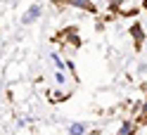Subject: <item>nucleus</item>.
<instances>
[{
	"mask_svg": "<svg viewBox=\"0 0 147 135\" xmlns=\"http://www.w3.org/2000/svg\"><path fill=\"white\" fill-rule=\"evenodd\" d=\"M52 62H55V66H57V71H62V69H67V64L57 57V52H52Z\"/></svg>",
	"mask_w": 147,
	"mask_h": 135,
	"instance_id": "6e6552de",
	"label": "nucleus"
},
{
	"mask_svg": "<svg viewBox=\"0 0 147 135\" xmlns=\"http://www.w3.org/2000/svg\"><path fill=\"white\" fill-rule=\"evenodd\" d=\"M76 31H78L76 26H67V29H64L62 33L55 36V40H59V38H64V36H67V40H69L71 48H81V38H78V33H76Z\"/></svg>",
	"mask_w": 147,
	"mask_h": 135,
	"instance_id": "f257e3e1",
	"label": "nucleus"
},
{
	"mask_svg": "<svg viewBox=\"0 0 147 135\" xmlns=\"http://www.w3.org/2000/svg\"><path fill=\"white\" fill-rule=\"evenodd\" d=\"M55 81H57V83H64V81H67V76H64L62 71H55Z\"/></svg>",
	"mask_w": 147,
	"mask_h": 135,
	"instance_id": "9d476101",
	"label": "nucleus"
},
{
	"mask_svg": "<svg viewBox=\"0 0 147 135\" xmlns=\"http://www.w3.org/2000/svg\"><path fill=\"white\" fill-rule=\"evenodd\" d=\"M38 17H40V5H31V7H29V12L22 17V24L29 26V24H33L36 19H38Z\"/></svg>",
	"mask_w": 147,
	"mask_h": 135,
	"instance_id": "20e7f679",
	"label": "nucleus"
},
{
	"mask_svg": "<svg viewBox=\"0 0 147 135\" xmlns=\"http://www.w3.org/2000/svg\"><path fill=\"white\" fill-rule=\"evenodd\" d=\"M67 97H69V93H55V100H59V102L67 100Z\"/></svg>",
	"mask_w": 147,
	"mask_h": 135,
	"instance_id": "9b49d317",
	"label": "nucleus"
},
{
	"mask_svg": "<svg viewBox=\"0 0 147 135\" xmlns=\"http://www.w3.org/2000/svg\"><path fill=\"white\" fill-rule=\"evenodd\" d=\"M59 3H69L74 7H78V10H86L90 14H97V7H95V3H90V0H59Z\"/></svg>",
	"mask_w": 147,
	"mask_h": 135,
	"instance_id": "7ed1b4c3",
	"label": "nucleus"
},
{
	"mask_svg": "<svg viewBox=\"0 0 147 135\" xmlns=\"http://www.w3.org/2000/svg\"><path fill=\"white\" fill-rule=\"evenodd\" d=\"M119 7H121V0H109V12L119 14V12H121V10H119Z\"/></svg>",
	"mask_w": 147,
	"mask_h": 135,
	"instance_id": "0eeeda50",
	"label": "nucleus"
},
{
	"mask_svg": "<svg viewBox=\"0 0 147 135\" xmlns=\"http://www.w3.org/2000/svg\"><path fill=\"white\" fill-rule=\"evenodd\" d=\"M128 33L135 38V50H142V40H145V31H142V26L138 24V21H133V24H131V29H128Z\"/></svg>",
	"mask_w": 147,
	"mask_h": 135,
	"instance_id": "f03ea898",
	"label": "nucleus"
},
{
	"mask_svg": "<svg viewBox=\"0 0 147 135\" xmlns=\"http://www.w3.org/2000/svg\"><path fill=\"white\" fill-rule=\"evenodd\" d=\"M121 14H123V17H138L140 10H138V7H131V10H121Z\"/></svg>",
	"mask_w": 147,
	"mask_h": 135,
	"instance_id": "1a4fd4ad",
	"label": "nucleus"
},
{
	"mask_svg": "<svg viewBox=\"0 0 147 135\" xmlns=\"http://www.w3.org/2000/svg\"><path fill=\"white\" fill-rule=\"evenodd\" d=\"M119 135H135V126L131 123V121H126L123 126H121V133Z\"/></svg>",
	"mask_w": 147,
	"mask_h": 135,
	"instance_id": "423d86ee",
	"label": "nucleus"
},
{
	"mask_svg": "<svg viewBox=\"0 0 147 135\" xmlns=\"http://www.w3.org/2000/svg\"><path fill=\"white\" fill-rule=\"evenodd\" d=\"M69 133L71 135H83L86 133V123H71L69 126Z\"/></svg>",
	"mask_w": 147,
	"mask_h": 135,
	"instance_id": "39448f33",
	"label": "nucleus"
},
{
	"mask_svg": "<svg viewBox=\"0 0 147 135\" xmlns=\"http://www.w3.org/2000/svg\"><path fill=\"white\" fill-rule=\"evenodd\" d=\"M142 10H145V12H147V0H142Z\"/></svg>",
	"mask_w": 147,
	"mask_h": 135,
	"instance_id": "f8f14e48",
	"label": "nucleus"
}]
</instances>
